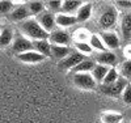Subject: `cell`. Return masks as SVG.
<instances>
[{"instance_id":"cell-1","label":"cell","mask_w":131,"mask_h":123,"mask_svg":"<svg viewBox=\"0 0 131 123\" xmlns=\"http://www.w3.org/2000/svg\"><path fill=\"white\" fill-rule=\"evenodd\" d=\"M20 29L24 33L25 37H29L30 41L49 39V37H50V33H47L43 29L36 18H28L26 21H24L23 24H21Z\"/></svg>"},{"instance_id":"cell-20","label":"cell","mask_w":131,"mask_h":123,"mask_svg":"<svg viewBox=\"0 0 131 123\" xmlns=\"http://www.w3.org/2000/svg\"><path fill=\"white\" fill-rule=\"evenodd\" d=\"M96 67V63L93 60H88V59H85L83 60L80 64H78L75 67V68L72 70L73 73H91L93 71V68Z\"/></svg>"},{"instance_id":"cell-24","label":"cell","mask_w":131,"mask_h":123,"mask_svg":"<svg viewBox=\"0 0 131 123\" xmlns=\"http://www.w3.org/2000/svg\"><path fill=\"white\" fill-rule=\"evenodd\" d=\"M88 43L91 44L92 49H94V50H97V51H100V52H105V51L107 50V49L105 47V44H104L101 37L98 36V34H92Z\"/></svg>"},{"instance_id":"cell-29","label":"cell","mask_w":131,"mask_h":123,"mask_svg":"<svg viewBox=\"0 0 131 123\" xmlns=\"http://www.w3.org/2000/svg\"><path fill=\"white\" fill-rule=\"evenodd\" d=\"M13 9V2L9 0H2L0 2V15H8Z\"/></svg>"},{"instance_id":"cell-31","label":"cell","mask_w":131,"mask_h":123,"mask_svg":"<svg viewBox=\"0 0 131 123\" xmlns=\"http://www.w3.org/2000/svg\"><path fill=\"white\" fill-rule=\"evenodd\" d=\"M122 99L126 105H131V84H127L122 93Z\"/></svg>"},{"instance_id":"cell-12","label":"cell","mask_w":131,"mask_h":123,"mask_svg":"<svg viewBox=\"0 0 131 123\" xmlns=\"http://www.w3.org/2000/svg\"><path fill=\"white\" fill-rule=\"evenodd\" d=\"M121 34L123 39H131V12H126L121 17Z\"/></svg>"},{"instance_id":"cell-21","label":"cell","mask_w":131,"mask_h":123,"mask_svg":"<svg viewBox=\"0 0 131 123\" xmlns=\"http://www.w3.org/2000/svg\"><path fill=\"white\" fill-rule=\"evenodd\" d=\"M28 5V9H29V12L30 15H41L42 12H45V8H46V4L43 3V2H39V0H33V2H29L26 3Z\"/></svg>"},{"instance_id":"cell-28","label":"cell","mask_w":131,"mask_h":123,"mask_svg":"<svg viewBox=\"0 0 131 123\" xmlns=\"http://www.w3.org/2000/svg\"><path fill=\"white\" fill-rule=\"evenodd\" d=\"M75 47L76 50H78L80 54H91L92 52V47H91V44L88 42H75Z\"/></svg>"},{"instance_id":"cell-17","label":"cell","mask_w":131,"mask_h":123,"mask_svg":"<svg viewBox=\"0 0 131 123\" xmlns=\"http://www.w3.org/2000/svg\"><path fill=\"white\" fill-rule=\"evenodd\" d=\"M76 20H78V22H85L88 21L92 16V4L91 3H84L79 10L76 12Z\"/></svg>"},{"instance_id":"cell-6","label":"cell","mask_w":131,"mask_h":123,"mask_svg":"<svg viewBox=\"0 0 131 123\" xmlns=\"http://www.w3.org/2000/svg\"><path fill=\"white\" fill-rule=\"evenodd\" d=\"M36 20L39 22V25L45 29L47 33H51L57 29V21H55V15L49 12V10H45L41 15H38L36 17Z\"/></svg>"},{"instance_id":"cell-25","label":"cell","mask_w":131,"mask_h":123,"mask_svg":"<svg viewBox=\"0 0 131 123\" xmlns=\"http://www.w3.org/2000/svg\"><path fill=\"white\" fill-rule=\"evenodd\" d=\"M119 79V72L115 70V68H110L109 72L106 73L105 79H104V83L101 85H110V84H114L117 80Z\"/></svg>"},{"instance_id":"cell-27","label":"cell","mask_w":131,"mask_h":123,"mask_svg":"<svg viewBox=\"0 0 131 123\" xmlns=\"http://www.w3.org/2000/svg\"><path fill=\"white\" fill-rule=\"evenodd\" d=\"M119 73H121L122 77H125V79H130L131 77V59H128V60H126L125 63L121 64Z\"/></svg>"},{"instance_id":"cell-32","label":"cell","mask_w":131,"mask_h":123,"mask_svg":"<svg viewBox=\"0 0 131 123\" xmlns=\"http://www.w3.org/2000/svg\"><path fill=\"white\" fill-rule=\"evenodd\" d=\"M118 8H121L123 10H128V12H131V2H128V0H118V2L114 3Z\"/></svg>"},{"instance_id":"cell-18","label":"cell","mask_w":131,"mask_h":123,"mask_svg":"<svg viewBox=\"0 0 131 123\" xmlns=\"http://www.w3.org/2000/svg\"><path fill=\"white\" fill-rule=\"evenodd\" d=\"M84 3L81 2H78V0H66L63 2V5H62V12L63 13H67V15H76V12L79 10V8L83 5Z\"/></svg>"},{"instance_id":"cell-22","label":"cell","mask_w":131,"mask_h":123,"mask_svg":"<svg viewBox=\"0 0 131 123\" xmlns=\"http://www.w3.org/2000/svg\"><path fill=\"white\" fill-rule=\"evenodd\" d=\"M12 39H13V31H12V29H9V28L2 29V31H0V49L9 46L10 42H12Z\"/></svg>"},{"instance_id":"cell-13","label":"cell","mask_w":131,"mask_h":123,"mask_svg":"<svg viewBox=\"0 0 131 123\" xmlns=\"http://www.w3.org/2000/svg\"><path fill=\"white\" fill-rule=\"evenodd\" d=\"M55 21H57V26H60V28H68V26H72L78 22L76 16L67 15V13H63V12L55 15Z\"/></svg>"},{"instance_id":"cell-7","label":"cell","mask_w":131,"mask_h":123,"mask_svg":"<svg viewBox=\"0 0 131 123\" xmlns=\"http://www.w3.org/2000/svg\"><path fill=\"white\" fill-rule=\"evenodd\" d=\"M49 41L51 44H58V46H68L71 42V37L66 30L62 29H55L50 33Z\"/></svg>"},{"instance_id":"cell-33","label":"cell","mask_w":131,"mask_h":123,"mask_svg":"<svg viewBox=\"0 0 131 123\" xmlns=\"http://www.w3.org/2000/svg\"><path fill=\"white\" fill-rule=\"evenodd\" d=\"M125 54H126V57L131 59V46H127L126 50H125Z\"/></svg>"},{"instance_id":"cell-15","label":"cell","mask_w":131,"mask_h":123,"mask_svg":"<svg viewBox=\"0 0 131 123\" xmlns=\"http://www.w3.org/2000/svg\"><path fill=\"white\" fill-rule=\"evenodd\" d=\"M33 47H34V51L39 52L45 58H47V57L51 55V43L49 42V39L33 41Z\"/></svg>"},{"instance_id":"cell-5","label":"cell","mask_w":131,"mask_h":123,"mask_svg":"<svg viewBox=\"0 0 131 123\" xmlns=\"http://www.w3.org/2000/svg\"><path fill=\"white\" fill-rule=\"evenodd\" d=\"M83 60H85L84 55L80 54L79 51H73L66 59H63V60H60L58 63V68H60L63 71H67V70H71L72 71L75 67L78 65V64H80Z\"/></svg>"},{"instance_id":"cell-8","label":"cell","mask_w":131,"mask_h":123,"mask_svg":"<svg viewBox=\"0 0 131 123\" xmlns=\"http://www.w3.org/2000/svg\"><path fill=\"white\" fill-rule=\"evenodd\" d=\"M12 50L15 52H17V55L28 52V51H33L34 50V47H33V41H30L26 37H18L13 41Z\"/></svg>"},{"instance_id":"cell-30","label":"cell","mask_w":131,"mask_h":123,"mask_svg":"<svg viewBox=\"0 0 131 123\" xmlns=\"http://www.w3.org/2000/svg\"><path fill=\"white\" fill-rule=\"evenodd\" d=\"M92 34H89L88 31H86L85 29H80L75 33V38H76V42H86V39L89 41Z\"/></svg>"},{"instance_id":"cell-19","label":"cell","mask_w":131,"mask_h":123,"mask_svg":"<svg viewBox=\"0 0 131 123\" xmlns=\"http://www.w3.org/2000/svg\"><path fill=\"white\" fill-rule=\"evenodd\" d=\"M109 70H110L109 67H105V65H101V64H96V67L92 71V76H93L94 81L97 84H102L106 73L109 72Z\"/></svg>"},{"instance_id":"cell-14","label":"cell","mask_w":131,"mask_h":123,"mask_svg":"<svg viewBox=\"0 0 131 123\" xmlns=\"http://www.w3.org/2000/svg\"><path fill=\"white\" fill-rule=\"evenodd\" d=\"M17 58H18V60L24 62V63H41V62H43L46 59L43 55H41L39 52H37L34 50L24 52V54H20V55H17Z\"/></svg>"},{"instance_id":"cell-34","label":"cell","mask_w":131,"mask_h":123,"mask_svg":"<svg viewBox=\"0 0 131 123\" xmlns=\"http://www.w3.org/2000/svg\"><path fill=\"white\" fill-rule=\"evenodd\" d=\"M128 117H130V119H131V110H130V114H128Z\"/></svg>"},{"instance_id":"cell-2","label":"cell","mask_w":131,"mask_h":123,"mask_svg":"<svg viewBox=\"0 0 131 123\" xmlns=\"http://www.w3.org/2000/svg\"><path fill=\"white\" fill-rule=\"evenodd\" d=\"M117 21H118V10L114 5H106L105 9L100 13V17H98L100 28L105 29V31L114 28Z\"/></svg>"},{"instance_id":"cell-9","label":"cell","mask_w":131,"mask_h":123,"mask_svg":"<svg viewBox=\"0 0 131 123\" xmlns=\"http://www.w3.org/2000/svg\"><path fill=\"white\" fill-rule=\"evenodd\" d=\"M105 47L106 49H110V50H114V49H118L119 44H121V39H119V37L115 34L114 31H102V34L100 36Z\"/></svg>"},{"instance_id":"cell-11","label":"cell","mask_w":131,"mask_h":123,"mask_svg":"<svg viewBox=\"0 0 131 123\" xmlns=\"http://www.w3.org/2000/svg\"><path fill=\"white\" fill-rule=\"evenodd\" d=\"M96 62H97V64H101L105 67H113L117 64V55L112 51L100 52L96 57Z\"/></svg>"},{"instance_id":"cell-3","label":"cell","mask_w":131,"mask_h":123,"mask_svg":"<svg viewBox=\"0 0 131 123\" xmlns=\"http://www.w3.org/2000/svg\"><path fill=\"white\" fill-rule=\"evenodd\" d=\"M72 81L76 88L83 89V91H92L97 85L92 73H73Z\"/></svg>"},{"instance_id":"cell-4","label":"cell","mask_w":131,"mask_h":123,"mask_svg":"<svg viewBox=\"0 0 131 123\" xmlns=\"http://www.w3.org/2000/svg\"><path fill=\"white\" fill-rule=\"evenodd\" d=\"M127 80L125 77H119V79L110 85H101V92L106 96H110V97H119L122 96L125 88L127 85Z\"/></svg>"},{"instance_id":"cell-16","label":"cell","mask_w":131,"mask_h":123,"mask_svg":"<svg viewBox=\"0 0 131 123\" xmlns=\"http://www.w3.org/2000/svg\"><path fill=\"white\" fill-rule=\"evenodd\" d=\"M71 54L68 46H58V44H51V57L58 59L59 62L66 59Z\"/></svg>"},{"instance_id":"cell-23","label":"cell","mask_w":131,"mask_h":123,"mask_svg":"<svg viewBox=\"0 0 131 123\" xmlns=\"http://www.w3.org/2000/svg\"><path fill=\"white\" fill-rule=\"evenodd\" d=\"M102 123H121L123 119V115L115 113V111H106L101 115Z\"/></svg>"},{"instance_id":"cell-10","label":"cell","mask_w":131,"mask_h":123,"mask_svg":"<svg viewBox=\"0 0 131 123\" xmlns=\"http://www.w3.org/2000/svg\"><path fill=\"white\" fill-rule=\"evenodd\" d=\"M30 16V12L28 9V5L26 4H21L18 5L17 8H15L12 12L9 13V18L15 21V22H20V21H26Z\"/></svg>"},{"instance_id":"cell-26","label":"cell","mask_w":131,"mask_h":123,"mask_svg":"<svg viewBox=\"0 0 131 123\" xmlns=\"http://www.w3.org/2000/svg\"><path fill=\"white\" fill-rule=\"evenodd\" d=\"M45 4H46V8H47L49 12H51L54 15H58V13H60V10H62L63 2H54L52 0V2H47Z\"/></svg>"}]
</instances>
